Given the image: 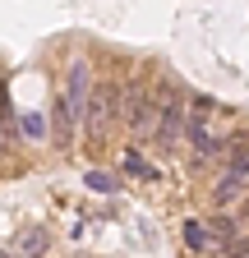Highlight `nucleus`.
<instances>
[{
    "label": "nucleus",
    "instance_id": "f257e3e1",
    "mask_svg": "<svg viewBox=\"0 0 249 258\" xmlns=\"http://www.w3.org/2000/svg\"><path fill=\"white\" fill-rule=\"evenodd\" d=\"M157 111H162V102H152V92H148V83H130L125 88V124L134 129V139H148L152 134V120H157Z\"/></svg>",
    "mask_w": 249,
    "mask_h": 258
},
{
    "label": "nucleus",
    "instance_id": "f03ea898",
    "mask_svg": "<svg viewBox=\"0 0 249 258\" xmlns=\"http://www.w3.org/2000/svg\"><path fill=\"white\" fill-rule=\"evenodd\" d=\"M120 111H125V106H120V88H115V83H97V92H92V102H88V115H83L88 134H92V139H102V134H106V124H111Z\"/></svg>",
    "mask_w": 249,
    "mask_h": 258
},
{
    "label": "nucleus",
    "instance_id": "7ed1b4c3",
    "mask_svg": "<svg viewBox=\"0 0 249 258\" xmlns=\"http://www.w3.org/2000/svg\"><path fill=\"white\" fill-rule=\"evenodd\" d=\"M184 124H190V111H184V92L171 88V102H162L157 111V143L162 148H175V139L184 134Z\"/></svg>",
    "mask_w": 249,
    "mask_h": 258
},
{
    "label": "nucleus",
    "instance_id": "20e7f679",
    "mask_svg": "<svg viewBox=\"0 0 249 258\" xmlns=\"http://www.w3.org/2000/svg\"><path fill=\"white\" fill-rule=\"evenodd\" d=\"M65 97H70V106H74L79 120H83V115H88V102H92V70H88L83 55L70 60V88H65Z\"/></svg>",
    "mask_w": 249,
    "mask_h": 258
},
{
    "label": "nucleus",
    "instance_id": "39448f33",
    "mask_svg": "<svg viewBox=\"0 0 249 258\" xmlns=\"http://www.w3.org/2000/svg\"><path fill=\"white\" fill-rule=\"evenodd\" d=\"M74 120H79V111L70 106V97L60 92L55 102H51V139H55L60 148H70V139H74Z\"/></svg>",
    "mask_w": 249,
    "mask_h": 258
},
{
    "label": "nucleus",
    "instance_id": "423d86ee",
    "mask_svg": "<svg viewBox=\"0 0 249 258\" xmlns=\"http://www.w3.org/2000/svg\"><path fill=\"white\" fill-rule=\"evenodd\" d=\"M208 235H212V244L235 249V244H240V221L226 217V212H217V217H208Z\"/></svg>",
    "mask_w": 249,
    "mask_h": 258
},
{
    "label": "nucleus",
    "instance_id": "0eeeda50",
    "mask_svg": "<svg viewBox=\"0 0 249 258\" xmlns=\"http://www.w3.org/2000/svg\"><path fill=\"white\" fill-rule=\"evenodd\" d=\"M235 199H244V175L226 171L222 180H217V189H212V203H217V208H231Z\"/></svg>",
    "mask_w": 249,
    "mask_h": 258
},
{
    "label": "nucleus",
    "instance_id": "6e6552de",
    "mask_svg": "<svg viewBox=\"0 0 249 258\" xmlns=\"http://www.w3.org/2000/svg\"><path fill=\"white\" fill-rule=\"evenodd\" d=\"M184 244L194 253H208L212 249V235H208V221H184Z\"/></svg>",
    "mask_w": 249,
    "mask_h": 258
},
{
    "label": "nucleus",
    "instance_id": "1a4fd4ad",
    "mask_svg": "<svg viewBox=\"0 0 249 258\" xmlns=\"http://www.w3.org/2000/svg\"><path fill=\"white\" fill-rule=\"evenodd\" d=\"M46 240H51V235L42 231V226H33V231H23V235H19V253H23V258H37V253L46 249Z\"/></svg>",
    "mask_w": 249,
    "mask_h": 258
},
{
    "label": "nucleus",
    "instance_id": "9d476101",
    "mask_svg": "<svg viewBox=\"0 0 249 258\" xmlns=\"http://www.w3.org/2000/svg\"><path fill=\"white\" fill-rule=\"evenodd\" d=\"M125 171L139 175V180H157V166H152L143 152H125Z\"/></svg>",
    "mask_w": 249,
    "mask_h": 258
},
{
    "label": "nucleus",
    "instance_id": "9b49d317",
    "mask_svg": "<svg viewBox=\"0 0 249 258\" xmlns=\"http://www.w3.org/2000/svg\"><path fill=\"white\" fill-rule=\"evenodd\" d=\"M226 148H231V152H226V157H231V171H235V175H249V139H231Z\"/></svg>",
    "mask_w": 249,
    "mask_h": 258
},
{
    "label": "nucleus",
    "instance_id": "f8f14e48",
    "mask_svg": "<svg viewBox=\"0 0 249 258\" xmlns=\"http://www.w3.org/2000/svg\"><path fill=\"white\" fill-rule=\"evenodd\" d=\"M83 184H88V189H97V194H115V180H111L106 171H88Z\"/></svg>",
    "mask_w": 249,
    "mask_h": 258
},
{
    "label": "nucleus",
    "instance_id": "ddd939ff",
    "mask_svg": "<svg viewBox=\"0 0 249 258\" xmlns=\"http://www.w3.org/2000/svg\"><path fill=\"white\" fill-rule=\"evenodd\" d=\"M23 134H28V139H46V120H42L37 111H28V115H23Z\"/></svg>",
    "mask_w": 249,
    "mask_h": 258
},
{
    "label": "nucleus",
    "instance_id": "4468645a",
    "mask_svg": "<svg viewBox=\"0 0 249 258\" xmlns=\"http://www.w3.org/2000/svg\"><path fill=\"white\" fill-rule=\"evenodd\" d=\"M240 226H249V199L240 203Z\"/></svg>",
    "mask_w": 249,
    "mask_h": 258
}]
</instances>
